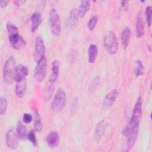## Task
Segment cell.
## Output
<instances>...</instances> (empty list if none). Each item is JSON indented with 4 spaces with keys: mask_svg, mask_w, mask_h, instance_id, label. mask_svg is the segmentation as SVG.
Instances as JSON below:
<instances>
[{
    "mask_svg": "<svg viewBox=\"0 0 152 152\" xmlns=\"http://www.w3.org/2000/svg\"><path fill=\"white\" fill-rule=\"evenodd\" d=\"M7 30L8 35V41L12 48L20 49L26 46V41L19 34L18 29L15 24L8 22L7 24Z\"/></svg>",
    "mask_w": 152,
    "mask_h": 152,
    "instance_id": "1",
    "label": "cell"
},
{
    "mask_svg": "<svg viewBox=\"0 0 152 152\" xmlns=\"http://www.w3.org/2000/svg\"><path fill=\"white\" fill-rule=\"evenodd\" d=\"M15 63L13 56L10 57L5 62L3 67V78L7 84H11L15 79Z\"/></svg>",
    "mask_w": 152,
    "mask_h": 152,
    "instance_id": "2",
    "label": "cell"
},
{
    "mask_svg": "<svg viewBox=\"0 0 152 152\" xmlns=\"http://www.w3.org/2000/svg\"><path fill=\"white\" fill-rule=\"evenodd\" d=\"M138 131L139 128L132 126L129 123L124 128L122 135L126 141L127 151L130 150L134 147L137 138Z\"/></svg>",
    "mask_w": 152,
    "mask_h": 152,
    "instance_id": "3",
    "label": "cell"
},
{
    "mask_svg": "<svg viewBox=\"0 0 152 152\" xmlns=\"http://www.w3.org/2000/svg\"><path fill=\"white\" fill-rule=\"evenodd\" d=\"M104 46L106 50L111 55L115 54L118 48V43L116 36L114 31H109L104 36Z\"/></svg>",
    "mask_w": 152,
    "mask_h": 152,
    "instance_id": "4",
    "label": "cell"
},
{
    "mask_svg": "<svg viewBox=\"0 0 152 152\" xmlns=\"http://www.w3.org/2000/svg\"><path fill=\"white\" fill-rule=\"evenodd\" d=\"M66 102V96L64 90L59 88L55 94L53 99L51 103V109L55 112H59L65 106Z\"/></svg>",
    "mask_w": 152,
    "mask_h": 152,
    "instance_id": "5",
    "label": "cell"
},
{
    "mask_svg": "<svg viewBox=\"0 0 152 152\" xmlns=\"http://www.w3.org/2000/svg\"><path fill=\"white\" fill-rule=\"evenodd\" d=\"M49 23L52 33L56 36H59L61 31L60 17L55 8L51 9L49 12Z\"/></svg>",
    "mask_w": 152,
    "mask_h": 152,
    "instance_id": "6",
    "label": "cell"
},
{
    "mask_svg": "<svg viewBox=\"0 0 152 152\" xmlns=\"http://www.w3.org/2000/svg\"><path fill=\"white\" fill-rule=\"evenodd\" d=\"M142 98L140 96L138 97L135 103L132 116L129 122V123L134 127L139 128L140 126V123L142 115Z\"/></svg>",
    "mask_w": 152,
    "mask_h": 152,
    "instance_id": "7",
    "label": "cell"
},
{
    "mask_svg": "<svg viewBox=\"0 0 152 152\" xmlns=\"http://www.w3.org/2000/svg\"><path fill=\"white\" fill-rule=\"evenodd\" d=\"M47 61L44 58L39 62H37L34 69V78L37 82H42L44 80L46 75Z\"/></svg>",
    "mask_w": 152,
    "mask_h": 152,
    "instance_id": "8",
    "label": "cell"
},
{
    "mask_svg": "<svg viewBox=\"0 0 152 152\" xmlns=\"http://www.w3.org/2000/svg\"><path fill=\"white\" fill-rule=\"evenodd\" d=\"M45 46L42 38L38 36L35 40V60L36 62H39L45 58Z\"/></svg>",
    "mask_w": 152,
    "mask_h": 152,
    "instance_id": "9",
    "label": "cell"
},
{
    "mask_svg": "<svg viewBox=\"0 0 152 152\" xmlns=\"http://www.w3.org/2000/svg\"><path fill=\"white\" fill-rule=\"evenodd\" d=\"M18 136L13 129L7 131L5 135V141L7 146L11 149H16L18 147Z\"/></svg>",
    "mask_w": 152,
    "mask_h": 152,
    "instance_id": "10",
    "label": "cell"
},
{
    "mask_svg": "<svg viewBox=\"0 0 152 152\" xmlns=\"http://www.w3.org/2000/svg\"><path fill=\"white\" fill-rule=\"evenodd\" d=\"M118 92L116 89H113L112 90H111L106 96V97L103 100V105L104 108H105L106 109L110 108L112 106V105L113 104V103H115V102L118 97Z\"/></svg>",
    "mask_w": 152,
    "mask_h": 152,
    "instance_id": "11",
    "label": "cell"
},
{
    "mask_svg": "<svg viewBox=\"0 0 152 152\" xmlns=\"http://www.w3.org/2000/svg\"><path fill=\"white\" fill-rule=\"evenodd\" d=\"M28 70L27 68L21 64L18 65L16 66L15 69V81L26 80V77L28 75Z\"/></svg>",
    "mask_w": 152,
    "mask_h": 152,
    "instance_id": "12",
    "label": "cell"
},
{
    "mask_svg": "<svg viewBox=\"0 0 152 152\" xmlns=\"http://www.w3.org/2000/svg\"><path fill=\"white\" fill-rule=\"evenodd\" d=\"M46 142L50 148H54L59 142V137L58 134L55 131L50 132L46 137Z\"/></svg>",
    "mask_w": 152,
    "mask_h": 152,
    "instance_id": "13",
    "label": "cell"
},
{
    "mask_svg": "<svg viewBox=\"0 0 152 152\" xmlns=\"http://www.w3.org/2000/svg\"><path fill=\"white\" fill-rule=\"evenodd\" d=\"M59 71V63L58 60H53L51 64V74L49 81L54 83L58 79Z\"/></svg>",
    "mask_w": 152,
    "mask_h": 152,
    "instance_id": "14",
    "label": "cell"
},
{
    "mask_svg": "<svg viewBox=\"0 0 152 152\" xmlns=\"http://www.w3.org/2000/svg\"><path fill=\"white\" fill-rule=\"evenodd\" d=\"M107 126V121L106 119L101 121L96 126L95 129V138L98 141L100 140L101 137L103 135Z\"/></svg>",
    "mask_w": 152,
    "mask_h": 152,
    "instance_id": "15",
    "label": "cell"
},
{
    "mask_svg": "<svg viewBox=\"0 0 152 152\" xmlns=\"http://www.w3.org/2000/svg\"><path fill=\"white\" fill-rule=\"evenodd\" d=\"M42 23L41 14L39 11L34 12L31 16V29L32 32L36 31Z\"/></svg>",
    "mask_w": 152,
    "mask_h": 152,
    "instance_id": "16",
    "label": "cell"
},
{
    "mask_svg": "<svg viewBox=\"0 0 152 152\" xmlns=\"http://www.w3.org/2000/svg\"><path fill=\"white\" fill-rule=\"evenodd\" d=\"M144 23L141 12H139L136 20V35L138 37H142L144 34Z\"/></svg>",
    "mask_w": 152,
    "mask_h": 152,
    "instance_id": "17",
    "label": "cell"
},
{
    "mask_svg": "<svg viewBox=\"0 0 152 152\" xmlns=\"http://www.w3.org/2000/svg\"><path fill=\"white\" fill-rule=\"evenodd\" d=\"M27 87L26 80L16 81V86L15 88V94L18 97H23L26 93Z\"/></svg>",
    "mask_w": 152,
    "mask_h": 152,
    "instance_id": "18",
    "label": "cell"
},
{
    "mask_svg": "<svg viewBox=\"0 0 152 152\" xmlns=\"http://www.w3.org/2000/svg\"><path fill=\"white\" fill-rule=\"evenodd\" d=\"M78 10L75 8L71 9L68 20V24L69 27L74 28L77 26L78 21Z\"/></svg>",
    "mask_w": 152,
    "mask_h": 152,
    "instance_id": "19",
    "label": "cell"
},
{
    "mask_svg": "<svg viewBox=\"0 0 152 152\" xmlns=\"http://www.w3.org/2000/svg\"><path fill=\"white\" fill-rule=\"evenodd\" d=\"M131 36V31L129 27H125L121 33V42L124 48L126 49L128 45Z\"/></svg>",
    "mask_w": 152,
    "mask_h": 152,
    "instance_id": "20",
    "label": "cell"
},
{
    "mask_svg": "<svg viewBox=\"0 0 152 152\" xmlns=\"http://www.w3.org/2000/svg\"><path fill=\"white\" fill-rule=\"evenodd\" d=\"M98 55V49L96 45L91 44L88 49V61L89 63L93 64L95 62Z\"/></svg>",
    "mask_w": 152,
    "mask_h": 152,
    "instance_id": "21",
    "label": "cell"
},
{
    "mask_svg": "<svg viewBox=\"0 0 152 152\" xmlns=\"http://www.w3.org/2000/svg\"><path fill=\"white\" fill-rule=\"evenodd\" d=\"M90 7V2L89 1H81L79 8L78 9V14L79 17L83 18Z\"/></svg>",
    "mask_w": 152,
    "mask_h": 152,
    "instance_id": "22",
    "label": "cell"
},
{
    "mask_svg": "<svg viewBox=\"0 0 152 152\" xmlns=\"http://www.w3.org/2000/svg\"><path fill=\"white\" fill-rule=\"evenodd\" d=\"M53 90H54L53 83L49 81L48 83L46 84L43 91V98L45 101L48 102L50 99V98L52 97Z\"/></svg>",
    "mask_w": 152,
    "mask_h": 152,
    "instance_id": "23",
    "label": "cell"
},
{
    "mask_svg": "<svg viewBox=\"0 0 152 152\" xmlns=\"http://www.w3.org/2000/svg\"><path fill=\"white\" fill-rule=\"evenodd\" d=\"M16 132L20 140H24L27 137L26 126L21 122H18L16 126Z\"/></svg>",
    "mask_w": 152,
    "mask_h": 152,
    "instance_id": "24",
    "label": "cell"
},
{
    "mask_svg": "<svg viewBox=\"0 0 152 152\" xmlns=\"http://www.w3.org/2000/svg\"><path fill=\"white\" fill-rule=\"evenodd\" d=\"M34 130L37 132H40L42 129V123L41 120V117L38 113V112L35 111L34 112Z\"/></svg>",
    "mask_w": 152,
    "mask_h": 152,
    "instance_id": "25",
    "label": "cell"
},
{
    "mask_svg": "<svg viewBox=\"0 0 152 152\" xmlns=\"http://www.w3.org/2000/svg\"><path fill=\"white\" fill-rule=\"evenodd\" d=\"M134 73L137 77H140L144 74V66L140 60H137L135 61L134 66Z\"/></svg>",
    "mask_w": 152,
    "mask_h": 152,
    "instance_id": "26",
    "label": "cell"
},
{
    "mask_svg": "<svg viewBox=\"0 0 152 152\" xmlns=\"http://www.w3.org/2000/svg\"><path fill=\"white\" fill-rule=\"evenodd\" d=\"M97 21H98L97 16H96V15L92 16L89 19V20L88 21V23H87L88 29L90 31H93L95 28V27L96 26V24L97 23Z\"/></svg>",
    "mask_w": 152,
    "mask_h": 152,
    "instance_id": "27",
    "label": "cell"
},
{
    "mask_svg": "<svg viewBox=\"0 0 152 152\" xmlns=\"http://www.w3.org/2000/svg\"><path fill=\"white\" fill-rule=\"evenodd\" d=\"M151 13H152V7L151 5L147 7L145 11V20L148 27L151 25Z\"/></svg>",
    "mask_w": 152,
    "mask_h": 152,
    "instance_id": "28",
    "label": "cell"
},
{
    "mask_svg": "<svg viewBox=\"0 0 152 152\" xmlns=\"http://www.w3.org/2000/svg\"><path fill=\"white\" fill-rule=\"evenodd\" d=\"M8 106V103L7 99L5 97H0V114L3 115L5 113Z\"/></svg>",
    "mask_w": 152,
    "mask_h": 152,
    "instance_id": "29",
    "label": "cell"
},
{
    "mask_svg": "<svg viewBox=\"0 0 152 152\" xmlns=\"http://www.w3.org/2000/svg\"><path fill=\"white\" fill-rule=\"evenodd\" d=\"M27 139L30 141V142L31 143V144L36 147L37 145V139L34 134V132L33 130L30 131L27 134Z\"/></svg>",
    "mask_w": 152,
    "mask_h": 152,
    "instance_id": "30",
    "label": "cell"
},
{
    "mask_svg": "<svg viewBox=\"0 0 152 152\" xmlns=\"http://www.w3.org/2000/svg\"><path fill=\"white\" fill-rule=\"evenodd\" d=\"M32 116L29 114V113H25L23 116V122L25 123V124H29L32 121Z\"/></svg>",
    "mask_w": 152,
    "mask_h": 152,
    "instance_id": "31",
    "label": "cell"
},
{
    "mask_svg": "<svg viewBox=\"0 0 152 152\" xmlns=\"http://www.w3.org/2000/svg\"><path fill=\"white\" fill-rule=\"evenodd\" d=\"M99 82V77H96V78H94L90 84V90H94L95 88V87L98 84Z\"/></svg>",
    "mask_w": 152,
    "mask_h": 152,
    "instance_id": "32",
    "label": "cell"
},
{
    "mask_svg": "<svg viewBox=\"0 0 152 152\" xmlns=\"http://www.w3.org/2000/svg\"><path fill=\"white\" fill-rule=\"evenodd\" d=\"M78 99L77 97H75L72 102V103H71V111L73 112V111H75L77 107V106H78Z\"/></svg>",
    "mask_w": 152,
    "mask_h": 152,
    "instance_id": "33",
    "label": "cell"
},
{
    "mask_svg": "<svg viewBox=\"0 0 152 152\" xmlns=\"http://www.w3.org/2000/svg\"><path fill=\"white\" fill-rule=\"evenodd\" d=\"M76 57H77V52L75 51H72L69 54V56H68V58L69 59V61H74L76 59Z\"/></svg>",
    "mask_w": 152,
    "mask_h": 152,
    "instance_id": "34",
    "label": "cell"
},
{
    "mask_svg": "<svg viewBox=\"0 0 152 152\" xmlns=\"http://www.w3.org/2000/svg\"><path fill=\"white\" fill-rule=\"evenodd\" d=\"M8 2H9L8 1H5H5H1L0 2V7H1V8H5L7 6Z\"/></svg>",
    "mask_w": 152,
    "mask_h": 152,
    "instance_id": "35",
    "label": "cell"
},
{
    "mask_svg": "<svg viewBox=\"0 0 152 152\" xmlns=\"http://www.w3.org/2000/svg\"><path fill=\"white\" fill-rule=\"evenodd\" d=\"M26 2L25 1H16L15 2V4L17 5V6H20L21 5H23V4H24Z\"/></svg>",
    "mask_w": 152,
    "mask_h": 152,
    "instance_id": "36",
    "label": "cell"
},
{
    "mask_svg": "<svg viewBox=\"0 0 152 152\" xmlns=\"http://www.w3.org/2000/svg\"><path fill=\"white\" fill-rule=\"evenodd\" d=\"M128 1H122L121 2V4H122V6L124 7V8H125V7H126L127 6V3H128Z\"/></svg>",
    "mask_w": 152,
    "mask_h": 152,
    "instance_id": "37",
    "label": "cell"
}]
</instances>
